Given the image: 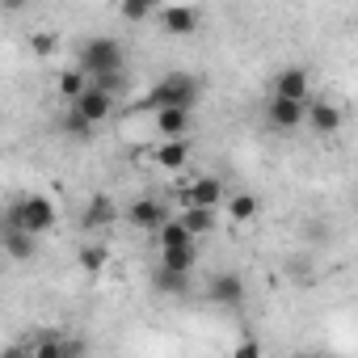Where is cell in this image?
I'll return each instance as SVG.
<instances>
[{"label":"cell","instance_id":"obj_1","mask_svg":"<svg viewBox=\"0 0 358 358\" xmlns=\"http://www.w3.org/2000/svg\"><path fill=\"white\" fill-rule=\"evenodd\" d=\"M199 76H190V72H164L152 89H148V97H143V110H194V101H199Z\"/></svg>","mask_w":358,"mask_h":358},{"label":"cell","instance_id":"obj_2","mask_svg":"<svg viewBox=\"0 0 358 358\" xmlns=\"http://www.w3.org/2000/svg\"><path fill=\"white\" fill-rule=\"evenodd\" d=\"M55 220H59V211H55V203H51L47 194H26V199H17L13 211H9V228H13V232H26V236H34V241H38L43 232H51Z\"/></svg>","mask_w":358,"mask_h":358},{"label":"cell","instance_id":"obj_3","mask_svg":"<svg viewBox=\"0 0 358 358\" xmlns=\"http://www.w3.org/2000/svg\"><path fill=\"white\" fill-rule=\"evenodd\" d=\"M122 64H127V51H122L118 38L97 34V38H89V43L80 47V72H85L89 80L110 76V72H122Z\"/></svg>","mask_w":358,"mask_h":358},{"label":"cell","instance_id":"obj_4","mask_svg":"<svg viewBox=\"0 0 358 358\" xmlns=\"http://www.w3.org/2000/svg\"><path fill=\"white\" fill-rule=\"evenodd\" d=\"M224 182L220 177H190V186L182 190V207H199V211H215L224 207Z\"/></svg>","mask_w":358,"mask_h":358},{"label":"cell","instance_id":"obj_5","mask_svg":"<svg viewBox=\"0 0 358 358\" xmlns=\"http://www.w3.org/2000/svg\"><path fill=\"white\" fill-rule=\"evenodd\" d=\"M169 34H194L199 26H203V9H194V5H164V9H156L152 13Z\"/></svg>","mask_w":358,"mask_h":358},{"label":"cell","instance_id":"obj_6","mask_svg":"<svg viewBox=\"0 0 358 358\" xmlns=\"http://www.w3.org/2000/svg\"><path fill=\"white\" fill-rule=\"evenodd\" d=\"M72 114H76V118H85L89 127H97V122H106V118L114 114V97H106L101 89H93V85H89V89L72 101Z\"/></svg>","mask_w":358,"mask_h":358},{"label":"cell","instance_id":"obj_7","mask_svg":"<svg viewBox=\"0 0 358 358\" xmlns=\"http://www.w3.org/2000/svg\"><path fill=\"white\" fill-rule=\"evenodd\" d=\"M308 93H312V80H308V68H282L278 80H274V97L282 101H299L308 106Z\"/></svg>","mask_w":358,"mask_h":358},{"label":"cell","instance_id":"obj_8","mask_svg":"<svg viewBox=\"0 0 358 358\" xmlns=\"http://www.w3.org/2000/svg\"><path fill=\"white\" fill-rule=\"evenodd\" d=\"M164 220H169V215H164V203H156V199H135V203L127 207V224L139 228V232H156Z\"/></svg>","mask_w":358,"mask_h":358},{"label":"cell","instance_id":"obj_9","mask_svg":"<svg viewBox=\"0 0 358 358\" xmlns=\"http://www.w3.org/2000/svg\"><path fill=\"white\" fill-rule=\"evenodd\" d=\"M152 164L156 169H186L190 164V143L186 139H156V148H152Z\"/></svg>","mask_w":358,"mask_h":358},{"label":"cell","instance_id":"obj_10","mask_svg":"<svg viewBox=\"0 0 358 358\" xmlns=\"http://www.w3.org/2000/svg\"><path fill=\"white\" fill-rule=\"evenodd\" d=\"M152 131H156V139H186L190 135V114L186 110H156Z\"/></svg>","mask_w":358,"mask_h":358},{"label":"cell","instance_id":"obj_11","mask_svg":"<svg viewBox=\"0 0 358 358\" xmlns=\"http://www.w3.org/2000/svg\"><path fill=\"white\" fill-rule=\"evenodd\" d=\"M303 118L312 122L316 135H337V131H341V110H337L333 101H308V106H303Z\"/></svg>","mask_w":358,"mask_h":358},{"label":"cell","instance_id":"obj_12","mask_svg":"<svg viewBox=\"0 0 358 358\" xmlns=\"http://www.w3.org/2000/svg\"><path fill=\"white\" fill-rule=\"evenodd\" d=\"M211 299H215V303H224V308L245 303V282H241V274H232V270L215 274V278H211Z\"/></svg>","mask_w":358,"mask_h":358},{"label":"cell","instance_id":"obj_13","mask_svg":"<svg viewBox=\"0 0 358 358\" xmlns=\"http://www.w3.org/2000/svg\"><path fill=\"white\" fill-rule=\"evenodd\" d=\"M266 118H270V127H278V131H295V127L303 122V106H299V101L270 97V106H266Z\"/></svg>","mask_w":358,"mask_h":358},{"label":"cell","instance_id":"obj_14","mask_svg":"<svg viewBox=\"0 0 358 358\" xmlns=\"http://www.w3.org/2000/svg\"><path fill=\"white\" fill-rule=\"evenodd\" d=\"M118 220V207H114V199L110 194H97V199H89V207H85V228H110Z\"/></svg>","mask_w":358,"mask_h":358},{"label":"cell","instance_id":"obj_15","mask_svg":"<svg viewBox=\"0 0 358 358\" xmlns=\"http://www.w3.org/2000/svg\"><path fill=\"white\" fill-rule=\"evenodd\" d=\"M224 211H228V220H236V224H249V220H257L262 203H257V194L241 190V194H228V199H224Z\"/></svg>","mask_w":358,"mask_h":358},{"label":"cell","instance_id":"obj_16","mask_svg":"<svg viewBox=\"0 0 358 358\" xmlns=\"http://www.w3.org/2000/svg\"><path fill=\"white\" fill-rule=\"evenodd\" d=\"M199 266V249L186 245V249H164L160 253V270H173V274H190Z\"/></svg>","mask_w":358,"mask_h":358},{"label":"cell","instance_id":"obj_17","mask_svg":"<svg viewBox=\"0 0 358 358\" xmlns=\"http://www.w3.org/2000/svg\"><path fill=\"white\" fill-rule=\"evenodd\" d=\"M177 224H182V228L190 232V241H199V236L215 232V211H199V207H186Z\"/></svg>","mask_w":358,"mask_h":358},{"label":"cell","instance_id":"obj_18","mask_svg":"<svg viewBox=\"0 0 358 358\" xmlns=\"http://www.w3.org/2000/svg\"><path fill=\"white\" fill-rule=\"evenodd\" d=\"M152 236H156L160 253H164V249H186V245H194V241H190V232H186L182 224H177V220H164V224H160Z\"/></svg>","mask_w":358,"mask_h":358},{"label":"cell","instance_id":"obj_19","mask_svg":"<svg viewBox=\"0 0 358 358\" xmlns=\"http://www.w3.org/2000/svg\"><path fill=\"white\" fill-rule=\"evenodd\" d=\"M55 89H59V97H64V101L72 106V101H76V97H80V93L89 89V76H85L80 68H68V72H59V80H55Z\"/></svg>","mask_w":358,"mask_h":358},{"label":"cell","instance_id":"obj_20","mask_svg":"<svg viewBox=\"0 0 358 358\" xmlns=\"http://www.w3.org/2000/svg\"><path fill=\"white\" fill-rule=\"evenodd\" d=\"M5 253H9L13 262H30V257L38 253V241L26 236V232H13V228H9V232H5Z\"/></svg>","mask_w":358,"mask_h":358},{"label":"cell","instance_id":"obj_21","mask_svg":"<svg viewBox=\"0 0 358 358\" xmlns=\"http://www.w3.org/2000/svg\"><path fill=\"white\" fill-rule=\"evenodd\" d=\"M30 341H34L30 358H64V333H38Z\"/></svg>","mask_w":358,"mask_h":358},{"label":"cell","instance_id":"obj_22","mask_svg":"<svg viewBox=\"0 0 358 358\" xmlns=\"http://www.w3.org/2000/svg\"><path fill=\"white\" fill-rule=\"evenodd\" d=\"M106 262H110V249H106V245H85V249H80V270L101 274V270H106Z\"/></svg>","mask_w":358,"mask_h":358},{"label":"cell","instance_id":"obj_23","mask_svg":"<svg viewBox=\"0 0 358 358\" xmlns=\"http://www.w3.org/2000/svg\"><path fill=\"white\" fill-rule=\"evenodd\" d=\"M186 278H190V274H173V270H156V274H152V287H156L160 295H177V291H186Z\"/></svg>","mask_w":358,"mask_h":358},{"label":"cell","instance_id":"obj_24","mask_svg":"<svg viewBox=\"0 0 358 358\" xmlns=\"http://www.w3.org/2000/svg\"><path fill=\"white\" fill-rule=\"evenodd\" d=\"M30 51H34L38 59H47V55H55V51H59V34H47V30H38V34H30Z\"/></svg>","mask_w":358,"mask_h":358},{"label":"cell","instance_id":"obj_25","mask_svg":"<svg viewBox=\"0 0 358 358\" xmlns=\"http://www.w3.org/2000/svg\"><path fill=\"white\" fill-rule=\"evenodd\" d=\"M156 9L152 5H143V0H127V5H122V22H148Z\"/></svg>","mask_w":358,"mask_h":358},{"label":"cell","instance_id":"obj_26","mask_svg":"<svg viewBox=\"0 0 358 358\" xmlns=\"http://www.w3.org/2000/svg\"><path fill=\"white\" fill-rule=\"evenodd\" d=\"M34 354V341L30 337H17V341H9L5 350H0V358H30Z\"/></svg>","mask_w":358,"mask_h":358},{"label":"cell","instance_id":"obj_27","mask_svg":"<svg viewBox=\"0 0 358 358\" xmlns=\"http://www.w3.org/2000/svg\"><path fill=\"white\" fill-rule=\"evenodd\" d=\"M64 131H68V135H76V139H89V135H93V127H89L85 118H76L72 110H68V118H64Z\"/></svg>","mask_w":358,"mask_h":358},{"label":"cell","instance_id":"obj_28","mask_svg":"<svg viewBox=\"0 0 358 358\" xmlns=\"http://www.w3.org/2000/svg\"><path fill=\"white\" fill-rule=\"evenodd\" d=\"M85 354H89V341H85V337L64 333V358H85Z\"/></svg>","mask_w":358,"mask_h":358},{"label":"cell","instance_id":"obj_29","mask_svg":"<svg viewBox=\"0 0 358 358\" xmlns=\"http://www.w3.org/2000/svg\"><path fill=\"white\" fill-rule=\"evenodd\" d=\"M232 358H262V341L257 337H241L236 350H232Z\"/></svg>","mask_w":358,"mask_h":358},{"label":"cell","instance_id":"obj_30","mask_svg":"<svg viewBox=\"0 0 358 358\" xmlns=\"http://www.w3.org/2000/svg\"><path fill=\"white\" fill-rule=\"evenodd\" d=\"M295 358H324V354H295Z\"/></svg>","mask_w":358,"mask_h":358}]
</instances>
